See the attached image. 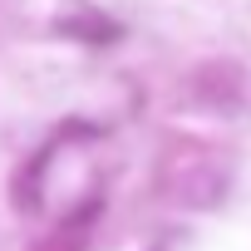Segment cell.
<instances>
[{"label": "cell", "instance_id": "6da1fadb", "mask_svg": "<svg viewBox=\"0 0 251 251\" xmlns=\"http://www.w3.org/2000/svg\"><path fill=\"white\" fill-rule=\"evenodd\" d=\"M59 30H69V35H84V40H113V35H118V25H113V20H84V15H69V20H59Z\"/></svg>", "mask_w": 251, "mask_h": 251}]
</instances>
